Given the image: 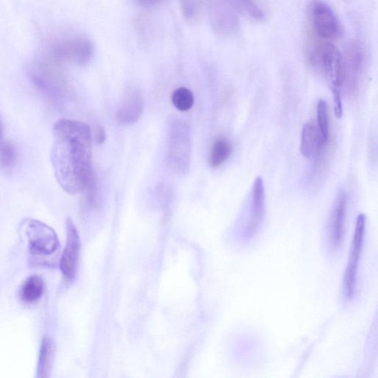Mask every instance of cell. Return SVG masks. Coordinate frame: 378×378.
<instances>
[{
	"label": "cell",
	"instance_id": "24",
	"mask_svg": "<svg viewBox=\"0 0 378 378\" xmlns=\"http://www.w3.org/2000/svg\"><path fill=\"white\" fill-rule=\"evenodd\" d=\"M141 6L146 8H152L162 4L165 0H136Z\"/></svg>",
	"mask_w": 378,
	"mask_h": 378
},
{
	"label": "cell",
	"instance_id": "8",
	"mask_svg": "<svg viewBox=\"0 0 378 378\" xmlns=\"http://www.w3.org/2000/svg\"><path fill=\"white\" fill-rule=\"evenodd\" d=\"M309 16L316 35L328 42L339 39L343 33L341 22L334 10L322 1H314L309 7Z\"/></svg>",
	"mask_w": 378,
	"mask_h": 378
},
{
	"label": "cell",
	"instance_id": "5",
	"mask_svg": "<svg viewBox=\"0 0 378 378\" xmlns=\"http://www.w3.org/2000/svg\"><path fill=\"white\" fill-rule=\"evenodd\" d=\"M365 227L366 217L363 214H360L355 225L350 257L343 276L342 291L347 301H351L357 294V276L363 249Z\"/></svg>",
	"mask_w": 378,
	"mask_h": 378
},
{
	"label": "cell",
	"instance_id": "20",
	"mask_svg": "<svg viewBox=\"0 0 378 378\" xmlns=\"http://www.w3.org/2000/svg\"><path fill=\"white\" fill-rule=\"evenodd\" d=\"M173 105L181 112L191 109L195 103L193 93L186 87H179L175 90L172 96Z\"/></svg>",
	"mask_w": 378,
	"mask_h": 378
},
{
	"label": "cell",
	"instance_id": "9",
	"mask_svg": "<svg viewBox=\"0 0 378 378\" xmlns=\"http://www.w3.org/2000/svg\"><path fill=\"white\" fill-rule=\"evenodd\" d=\"M366 62V54L362 44L359 42L350 44L343 58V84L346 85L348 95L351 96L358 91Z\"/></svg>",
	"mask_w": 378,
	"mask_h": 378
},
{
	"label": "cell",
	"instance_id": "21",
	"mask_svg": "<svg viewBox=\"0 0 378 378\" xmlns=\"http://www.w3.org/2000/svg\"><path fill=\"white\" fill-rule=\"evenodd\" d=\"M316 114L321 144L326 145L329 140V121L327 104L324 100L318 101Z\"/></svg>",
	"mask_w": 378,
	"mask_h": 378
},
{
	"label": "cell",
	"instance_id": "14",
	"mask_svg": "<svg viewBox=\"0 0 378 378\" xmlns=\"http://www.w3.org/2000/svg\"><path fill=\"white\" fill-rule=\"evenodd\" d=\"M143 110V97L138 92L127 96L117 111L116 120L120 125H131L137 122Z\"/></svg>",
	"mask_w": 378,
	"mask_h": 378
},
{
	"label": "cell",
	"instance_id": "15",
	"mask_svg": "<svg viewBox=\"0 0 378 378\" xmlns=\"http://www.w3.org/2000/svg\"><path fill=\"white\" fill-rule=\"evenodd\" d=\"M321 141L316 127L311 123H307L303 129L300 151L306 159L315 156Z\"/></svg>",
	"mask_w": 378,
	"mask_h": 378
},
{
	"label": "cell",
	"instance_id": "12",
	"mask_svg": "<svg viewBox=\"0 0 378 378\" xmlns=\"http://www.w3.org/2000/svg\"><path fill=\"white\" fill-rule=\"evenodd\" d=\"M347 206V193L341 190L333 204L327 228V243L332 252H336L341 247L345 227Z\"/></svg>",
	"mask_w": 378,
	"mask_h": 378
},
{
	"label": "cell",
	"instance_id": "18",
	"mask_svg": "<svg viewBox=\"0 0 378 378\" xmlns=\"http://www.w3.org/2000/svg\"><path fill=\"white\" fill-rule=\"evenodd\" d=\"M44 291V283L40 276H32L22 285L19 296L22 302L28 304L35 303L41 299Z\"/></svg>",
	"mask_w": 378,
	"mask_h": 378
},
{
	"label": "cell",
	"instance_id": "4",
	"mask_svg": "<svg viewBox=\"0 0 378 378\" xmlns=\"http://www.w3.org/2000/svg\"><path fill=\"white\" fill-rule=\"evenodd\" d=\"M93 52L92 41L86 36L78 35L53 42L48 57L58 63L69 62L81 65L91 60Z\"/></svg>",
	"mask_w": 378,
	"mask_h": 378
},
{
	"label": "cell",
	"instance_id": "17",
	"mask_svg": "<svg viewBox=\"0 0 378 378\" xmlns=\"http://www.w3.org/2000/svg\"><path fill=\"white\" fill-rule=\"evenodd\" d=\"M55 343L50 338H44L39 352V357L37 370V377L46 378L49 377L55 357Z\"/></svg>",
	"mask_w": 378,
	"mask_h": 378
},
{
	"label": "cell",
	"instance_id": "3",
	"mask_svg": "<svg viewBox=\"0 0 378 378\" xmlns=\"http://www.w3.org/2000/svg\"><path fill=\"white\" fill-rule=\"evenodd\" d=\"M21 230L28 240L30 253L37 257H48L60 249L57 233L48 225L33 219H26Z\"/></svg>",
	"mask_w": 378,
	"mask_h": 378
},
{
	"label": "cell",
	"instance_id": "6",
	"mask_svg": "<svg viewBox=\"0 0 378 378\" xmlns=\"http://www.w3.org/2000/svg\"><path fill=\"white\" fill-rule=\"evenodd\" d=\"M314 65L324 72L332 88H340L343 84V57L341 51L330 42L319 44L311 57Z\"/></svg>",
	"mask_w": 378,
	"mask_h": 378
},
{
	"label": "cell",
	"instance_id": "10",
	"mask_svg": "<svg viewBox=\"0 0 378 378\" xmlns=\"http://www.w3.org/2000/svg\"><path fill=\"white\" fill-rule=\"evenodd\" d=\"M264 186L262 177L255 180L252 188L249 217L240 231L244 242L252 240L258 235L264 216Z\"/></svg>",
	"mask_w": 378,
	"mask_h": 378
},
{
	"label": "cell",
	"instance_id": "7",
	"mask_svg": "<svg viewBox=\"0 0 378 378\" xmlns=\"http://www.w3.org/2000/svg\"><path fill=\"white\" fill-rule=\"evenodd\" d=\"M58 62L46 59L33 66L30 78L33 85L53 102L60 98L62 75Z\"/></svg>",
	"mask_w": 378,
	"mask_h": 378
},
{
	"label": "cell",
	"instance_id": "23",
	"mask_svg": "<svg viewBox=\"0 0 378 378\" xmlns=\"http://www.w3.org/2000/svg\"><path fill=\"white\" fill-rule=\"evenodd\" d=\"M333 102H334V114L337 118L343 116L341 92L337 88H332Z\"/></svg>",
	"mask_w": 378,
	"mask_h": 378
},
{
	"label": "cell",
	"instance_id": "11",
	"mask_svg": "<svg viewBox=\"0 0 378 378\" xmlns=\"http://www.w3.org/2000/svg\"><path fill=\"white\" fill-rule=\"evenodd\" d=\"M66 241L60 260V270L66 281H72L75 277L79 261L81 240L77 228L70 217L66 220Z\"/></svg>",
	"mask_w": 378,
	"mask_h": 378
},
{
	"label": "cell",
	"instance_id": "25",
	"mask_svg": "<svg viewBox=\"0 0 378 378\" xmlns=\"http://www.w3.org/2000/svg\"><path fill=\"white\" fill-rule=\"evenodd\" d=\"M106 132L102 127H98V132H96V141L98 144H102L106 140Z\"/></svg>",
	"mask_w": 378,
	"mask_h": 378
},
{
	"label": "cell",
	"instance_id": "26",
	"mask_svg": "<svg viewBox=\"0 0 378 378\" xmlns=\"http://www.w3.org/2000/svg\"><path fill=\"white\" fill-rule=\"evenodd\" d=\"M10 141H7L5 137L4 127L1 118H0V150L3 149Z\"/></svg>",
	"mask_w": 378,
	"mask_h": 378
},
{
	"label": "cell",
	"instance_id": "13",
	"mask_svg": "<svg viewBox=\"0 0 378 378\" xmlns=\"http://www.w3.org/2000/svg\"><path fill=\"white\" fill-rule=\"evenodd\" d=\"M209 17L215 30L222 37H228L237 30L238 19L224 0H208Z\"/></svg>",
	"mask_w": 378,
	"mask_h": 378
},
{
	"label": "cell",
	"instance_id": "19",
	"mask_svg": "<svg viewBox=\"0 0 378 378\" xmlns=\"http://www.w3.org/2000/svg\"><path fill=\"white\" fill-rule=\"evenodd\" d=\"M232 153V146L230 142L224 138H217L211 148L209 163L213 168H219L224 163Z\"/></svg>",
	"mask_w": 378,
	"mask_h": 378
},
{
	"label": "cell",
	"instance_id": "22",
	"mask_svg": "<svg viewBox=\"0 0 378 378\" xmlns=\"http://www.w3.org/2000/svg\"><path fill=\"white\" fill-rule=\"evenodd\" d=\"M183 14L188 21L197 19L200 10V0H179Z\"/></svg>",
	"mask_w": 378,
	"mask_h": 378
},
{
	"label": "cell",
	"instance_id": "16",
	"mask_svg": "<svg viewBox=\"0 0 378 378\" xmlns=\"http://www.w3.org/2000/svg\"><path fill=\"white\" fill-rule=\"evenodd\" d=\"M235 12L252 21L261 22L265 19L264 11L255 0H224Z\"/></svg>",
	"mask_w": 378,
	"mask_h": 378
},
{
	"label": "cell",
	"instance_id": "1",
	"mask_svg": "<svg viewBox=\"0 0 378 378\" xmlns=\"http://www.w3.org/2000/svg\"><path fill=\"white\" fill-rule=\"evenodd\" d=\"M51 162L55 179L70 195L95 187L92 133L82 121L62 118L53 127Z\"/></svg>",
	"mask_w": 378,
	"mask_h": 378
},
{
	"label": "cell",
	"instance_id": "2",
	"mask_svg": "<svg viewBox=\"0 0 378 378\" xmlns=\"http://www.w3.org/2000/svg\"><path fill=\"white\" fill-rule=\"evenodd\" d=\"M166 159L170 168L179 173H186L191 159L190 133L184 121L173 118L170 123Z\"/></svg>",
	"mask_w": 378,
	"mask_h": 378
}]
</instances>
